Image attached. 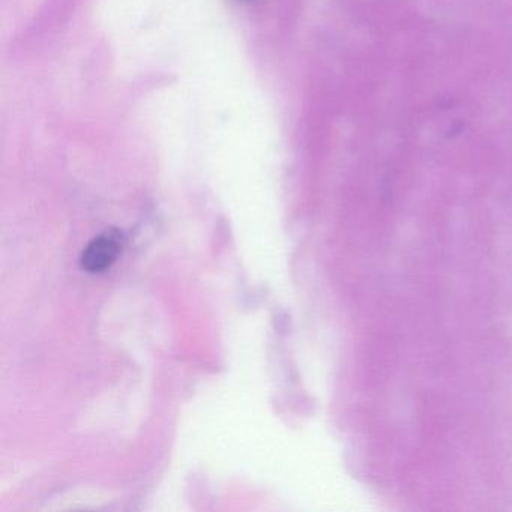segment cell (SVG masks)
<instances>
[{
  "label": "cell",
  "mask_w": 512,
  "mask_h": 512,
  "mask_svg": "<svg viewBox=\"0 0 512 512\" xmlns=\"http://www.w3.org/2000/svg\"><path fill=\"white\" fill-rule=\"evenodd\" d=\"M124 248V236L119 230L110 229L92 239L83 251L80 265L91 274H100L112 268L121 256Z\"/></svg>",
  "instance_id": "cell-1"
}]
</instances>
